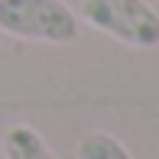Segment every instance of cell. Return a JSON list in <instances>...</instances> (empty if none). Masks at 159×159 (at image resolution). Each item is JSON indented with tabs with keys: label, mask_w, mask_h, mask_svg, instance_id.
<instances>
[{
	"label": "cell",
	"mask_w": 159,
	"mask_h": 159,
	"mask_svg": "<svg viewBox=\"0 0 159 159\" xmlns=\"http://www.w3.org/2000/svg\"><path fill=\"white\" fill-rule=\"evenodd\" d=\"M0 33L26 42H71L78 16L65 0H0Z\"/></svg>",
	"instance_id": "obj_1"
},
{
	"label": "cell",
	"mask_w": 159,
	"mask_h": 159,
	"mask_svg": "<svg viewBox=\"0 0 159 159\" xmlns=\"http://www.w3.org/2000/svg\"><path fill=\"white\" fill-rule=\"evenodd\" d=\"M81 16L98 33L136 49L159 46V13L146 0H84Z\"/></svg>",
	"instance_id": "obj_2"
},
{
	"label": "cell",
	"mask_w": 159,
	"mask_h": 159,
	"mask_svg": "<svg viewBox=\"0 0 159 159\" xmlns=\"http://www.w3.org/2000/svg\"><path fill=\"white\" fill-rule=\"evenodd\" d=\"M3 153L7 159H55V153L46 146V140L26 124H16L3 133Z\"/></svg>",
	"instance_id": "obj_3"
},
{
	"label": "cell",
	"mask_w": 159,
	"mask_h": 159,
	"mask_svg": "<svg viewBox=\"0 0 159 159\" xmlns=\"http://www.w3.org/2000/svg\"><path fill=\"white\" fill-rule=\"evenodd\" d=\"M78 159H130V153L111 133H88L78 143Z\"/></svg>",
	"instance_id": "obj_4"
}]
</instances>
